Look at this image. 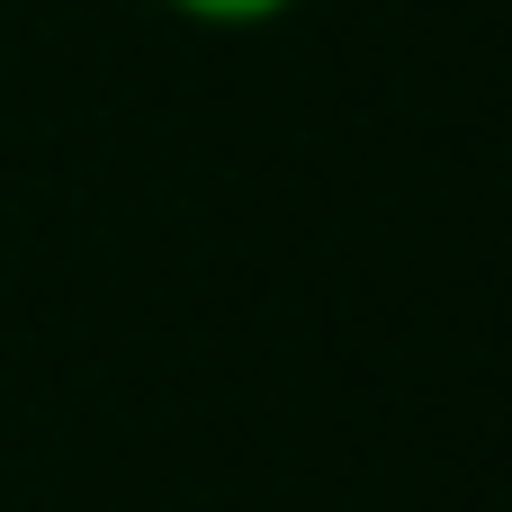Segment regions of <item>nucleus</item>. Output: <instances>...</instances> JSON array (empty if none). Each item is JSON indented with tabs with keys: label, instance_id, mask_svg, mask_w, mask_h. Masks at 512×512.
Here are the masks:
<instances>
[{
	"label": "nucleus",
	"instance_id": "nucleus-1",
	"mask_svg": "<svg viewBox=\"0 0 512 512\" xmlns=\"http://www.w3.org/2000/svg\"><path fill=\"white\" fill-rule=\"evenodd\" d=\"M153 9H171V18H189V27H216V36H252V27L297 18L306 0H153Z\"/></svg>",
	"mask_w": 512,
	"mask_h": 512
}]
</instances>
